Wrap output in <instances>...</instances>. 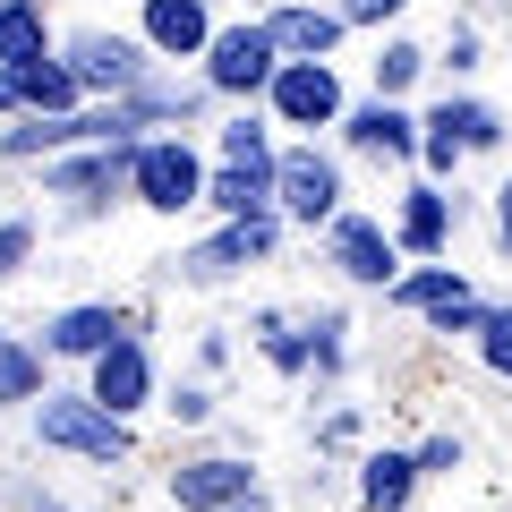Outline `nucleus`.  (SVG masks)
Segmentation results:
<instances>
[{
  "instance_id": "obj_22",
  "label": "nucleus",
  "mask_w": 512,
  "mask_h": 512,
  "mask_svg": "<svg viewBox=\"0 0 512 512\" xmlns=\"http://www.w3.org/2000/svg\"><path fill=\"white\" fill-rule=\"evenodd\" d=\"M478 333H487V367H495V376H512V308L478 316Z\"/></svg>"
},
{
  "instance_id": "obj_7",
  "label": "nucleus",
  "mask_w": 512,
  "mask_h": 512,
  "mask_svg": "<svg viewBox=\"0 0 512 512\" xmlns=\"http://www.w3.org/2000/svg\"><path fill=\"white\" fill-rule=\"evenodd\" d=\"M146 384H154L146 376V350L128 342V333L94 359V402H103V410H137V402H146Z\"/></svg>"
},
{
  "instance_id": "obj_8",
  "label": "nucleus",
  "mask_w": 512,
  "mask_h": 512,
  "mask_svg": "<svg viewBox=\"0 0 512 512\" xmlns=\"http://www.w3.org/2000/svg\"><path fill=\"white\" fill-rule=\"evenodd\" d=\"M265 248H274V222H265V214H231V231H222L214 248L188 256V274L214 282V274H231V265H248V256H265Z\"/></svg>"
},
{
  "instance_id": "obj_29",
  "label": "nucleus",
  "mask_w": 512,
  "mask_h": 512,
  "mask_svg": "<svg viewBox=\"0 0 512 512\" xmlns=\"http://www.w3.org/2000/svg\"><path fill=\"white\" fill-rule=\"evenodd\" d=\"M495 231H504V248H512V188H504V205H495Z\"/></svg>"
},
{
  "instance_id": "obj_16",
  "label": "nucleus",
  "mask_w": 512,
  "mask_h": 512,
  "mask_svg": "<svg viewBox=\"0 0 512 512\" xmlns=\"http://www.w3.org/2000/svg\"><path fill=\"white\" fill-rule=\"evenodd\" d=\"M410 478H419V461H410V453H376L359 487H367V504H376V512H402L410 504Z\"/></svg>"
},
{
  "instance_id": "obj_27",
  "label": "nucleus",
  "mask_w": 512,
  "mask_h": 512,
  "mask_svg": "<svg viewBox=\"0 0 512 512\" xmlns=\"http://www.w3.org/2000/svg\"><path fill=\"white\" fill-rule=\"evenodd\" d=\"M393 9H402V0H342V18H350V26H367V18H393Z\"/></svg>"
},
{
  "instance_id": "obj_28",
  "label": "nucleus",
  "mask_w": 512,
  "mask_h": 512,
  "mask_svg": "<svg viewBox=\"0 0 512 512\" xmlns=\"http://www.w3.org/2000/svg\"><path fill=\"white\" fill-rule=\"evenodd\" d=\"M453 461H461V444H453V436H436V444L419 453V470H453Z\"/></svg>"
},
{
  "instance_id": "obj_10",
  "label": "nucleus",
  "mask_w": 512,
  "mask_h": 512,
  "mask_svg": "<svg viewBox=\"0 0 512 512\" xmlns=\"http://www.w3.org/2000/svg\"><path fill=\"white\" fill-rule=\"evenodd\" d=\"M9 94H18V103H35V111H60V103L77 94V69H60V60L26 52V60H9Z\"/></svg>"
},
{
  "instance_id": "obj_23",
  "label": "nucleus",
  "mask_w": 512,
  "mask_h": 512,
  "mask_svg": "<svg viewBox=\"0 0 512 512\" xmlns=\"http://www.w3.org/2000/svg\"><path fill=\"white\" fill-rule=\"evenodd\" d=\"M222 154H231V163H256V171H274V163H265V137H256L248 120H239V128H222Z\"/></svg>"
},
{
  "instance_id": "obj_13",
  "label": "nucleus",
  "mask_w": 512,
  "mask_h": 512,
  "mask_svg": "<svg viewBox=\"0 0 512 512\" xmlns=\"http://www.w3.org/2000/svg\"><path fill=\"white\" fill-rule=\"evenodd\" d=\"M69 69H77V86H128V77H137V52H128V43H111V35H86Z\"/></svg>"
},
{
  "instance_id": "obj_1",
  "label": "nucleus",
  "mask_w": 512,
  "mask_h": 512,
  "mask_svg": "<svg viewBox=\"0 0 512 512\" xmlns=\"http://www.w3.org/2000/svg\"><path fill=\"white\" fill-rule=\"evenodd\" d=\"M43 444H60V453H86V461H120L128 453V427H120V410H103L86 393V402H52L43 393Z\"/></svg>"
},
{
  "instance_id": "obj_3",
  "label": "nucleus",
  "mask_w": 512,
  "mask_h": 512,
  "mask_svg": "<svg viewBox=\"0 0 512 512\" xmlns=\"http://www.w3.org/2000/svg\"><path fill=\"white\" fill-rule=\"evenodd\" d=\"M274 111H282L291 128H316V120L342 111V86H333L325 60H291V69H274Z\"/></svg>"
},
{
  "instance_id": "obj_30",
  "label": "nucleus",
  "mask_w": 512,
  "mask_h": 512,
  "mask_svg": "<svg viewBox=\"0 0 512 512\" xmlns=\"http://www.w3.org/2000/svg\"><path fill=\"white\" fill-rule=\"evenodd\" d=\"M0 94H9V86H0Z\"/></svg>"
},
{
  "instance_id": "obj_19",
  "label": "nucleus",
  "mask_w": 512,
  "mask_h": 512,
  "mask_svg": "<svg viewBox=\"0 0 512 512\" xmlns=\"http://www.w3.org/2000/svg\"><path fill=\"white\" fill-rule=\"evenodd\" d=\"M402 239H410V248H436V239H444V197H436V188H419V197H410Z\"/></svg>"
},
{
  "instance_id": "obj_2",
  "label": "nucleus",
  "mask_w": 512,
  "mask_h": 512,
  "mask_svg": "<svg viewBox=\"0 0 512 512\" xmlns=\"http://www.w3.org/2000/svg\"><path fill=\"white\" fill-rule=\"evenodd\" d=\"M128 171H137V197L154 205V214H180V205L205 197V171L188 146H137L128 154Z\"/></svg>"
},
{
  "instance_id": "obj_5",
  "label": "nucleus",
  "mask_w": 512,
  "mask_h": 512,
  "mask_svg": "<svg viewBox=\"0 0 512 512\" xmlns=\"http://www.w3.org/2000/svg\"><path fill=\"white\" fill-rule=\"evenodd\" d=\"M171 495L188 512H239L248 504V461H188V470H171Z\"/></svg>"
},
{
  "instance_id": "obj_24",
  "label": "nucleus",
  "mask_w": 512,
  "mask_h": 512,
  "mask_svg": "<svg viewBox=\"0 0 512 512\" xmlns=\"http://www.w3.org/2000/svg\"><path fill=\"white\" fill-rule=\"evenodd\" d=\"M410 77H419V52H410V43H393V52L376 60V86L393 94V86H410Z\"/></svg>"
},
{
  "instance_id": "obj_26",
  "label": "nucleus",
  "mask_w": 512,
  "mask_h": 512,
  "mask_svg": "<svg viewBox=\"0 0 512 512\" xmlns=\"http://www.w3.org/2000/svg\"><path fill=\"white\" fill-rule=\"evenodd\" d=\"M26 248H35V231H26V222H0V274H18Z\"/></svg>"
},
{
  "instance_id": "obj_4",
  "label": "nucleus",
  "mask_w": 512,
  "mask_h": 512,
  "mask_svg": "<svg viewBox=\"0 0 512 512\" xmlns=\"http://www.w3.org/2000/svg\"><path fill=\"white\" fill-rule=\"evenodd\" d=\"M274 26H239V35H214V86L248 94V86H274Z\"/></svg>"
},
{
  "instance_id": "obj_9",
  "label": "nucleus",
  "mask_w": 512,
  "mask_h": 512,
  "mask_svg": "<svg viewBox=\"0 0 512 512\" xmlns=\"http://www.w3.org/2000/svg\"><path fill=\"white\" fill-rule=\"evenodd\" d=\"M333 265H342L350 282H384L393 274V239H384L376 222H333Z\"/></svg>"
},
{
  "instance_id": "obj_15",
  "label": "nucleus",
  "mask_w": 512,
  "mask_h": 512,
  "mask_svg": "<svg viewBox=\"0 0 512 512\" xmlns=\"http://www.w3.org/2000/svg\"><path fill=\"white\" fill-rule=\"evenodd\" d=\"M205 197H214L222 214H265V197H274V171H256V163H231L214 188H205Z\"/></svg>"
},
{
  "instance_id": "obj_25",
  "label": "nucleus",
  "mask_w": 512,
  "mask_h": 512,
  "mask_svg": "<svg viewBox=\"0 0 512 512\" xmlns=\"http://www.w3.org/2000/svg\"><path fill=\"white\" fill-rule=\"evenodd\" d=\"M427 128H436V137H427V163H436V171H453V163H461L470 146L453 137V120H427Z\"/></svg>"
},
{
  "instance_id": "obj_18",
  "label": "nucleus",
  "mask_w": 512,
  "mask_h": 512,
  "mask_svg": "<svg viewBox=\"0 0 512 512\" xmlns=\"http://www.w3.org/2000/svg\"><path fill=\"white\" fill-rule=\"evenodd\" d=\"M26 52H43V9L0 0V60H26Z\"/></svg>"
},
{
  "instance_id": "obj_17",
  "label": "nucleus",
  "mask_w": 512,
  "mask_h": 512,
  "mask_svg": "<svg viewBox=\"0 0 512 512\" xmlns=\"http://www.w3.org/2000/svg\"><path fill=\"white\" fill-rule=\"evenodd\" d=\"M350 137H359V146H384V154H410V146H419V137H410V120H402L393 103H367L359 120H350Z\"/></svg>"
},
{
  "instance_id": "obj_6",
  "label": "nucleus",
  "mask_w": 512,
  "mask_h": 512,
  "mask_svg": "<svg viewBox=\"0 0 512 512\" xmlns=\"http://www.w3.org/2000/svg\"><path fill=\"white\" fill-rule=\"evenodd\" d=\"M274 188H282V205H291L299 222H325V214H333V197H342V180H333L325 154H291V163L274 171Z\"/></svg>"
},
{
  "instance_id": "obj_21",
  "label": "nucleus",
  "mask_w": 512,
  "mask_h": 512,
  "mask_svg": "<svg viewBox=\"0 0 512 512\" xmlns=\"http://www.w3.org/2000/svg\"><path fill=\"white\" fill-rule=\"evenodd\" d=\"M35 384H43V367L26 359V350H9V342H0V402H26Z\"/></svg>"
},
{
  "instance_id": "obj_14",
  "label": "nucleus",
  "mask_w": 512,
  "mask_h": 512,
  "mask_svg": "<svg viewBox=\"0 0 512 512\" xmlns=\"http://www.w3.org/2000/svg\"><path fill=\"white\" fill-rule=\"evenodd\" d=\"M342 26H350V18H325V9H282V18H274V43H282V52H308V60H325Z\"/></svg>"
},
{
  "instance_id": "obj_20",
  "label": "nucleus",
  "mask_w": 512,
  "mask_h": 512,
  "mask_svg": "<svg viewBox=\"0 0 512 512\" xmlns=\"http://www.w3.org/2000/svg\"><path fill=\"white\" fill-rule=\"evenodd\" d=\"M436 120H453V137H461V146H495V137H504V128H495V111H487V103H444Z\"/></svg>"
},
{
  "instance_id": "obj_12",
  "label": "nucleus",
  "mask_w": 512,
  "mask_h": 512,
  "mask_svg": "<svg viewBox=\"0 0 512 512\" xmlns=\"http://www.w3.org/2000/svg\"><path fill=\"white\" fill-rule=\"evenodd\" d=\"M146 35L163 52H197L205 43V0H146Z\"/></svg>"
},
{
  "instance_id": "obj_11",
  "label": "nucleus",
  "mask_w": 512,
  "mask_h": 512,
  "mask_svg": "<svg viewBox=\"0 0 512 512\" xmlns=\"http://www.w3.org/2000/svg\"><path fill=\"white\" fill-rule=\"evenodd\" d=\"M111 342H120V316H111V308H69V316H52V350H69V359H103Z\"/></svg>"
}]
</instances>
